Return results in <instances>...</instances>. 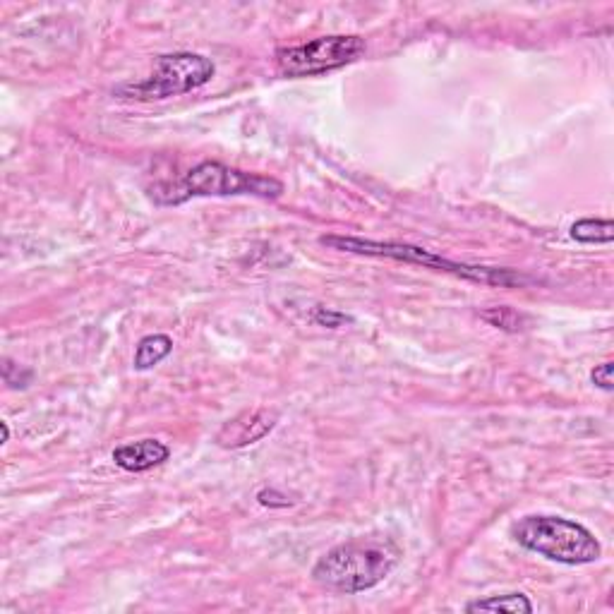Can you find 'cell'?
I'll list each match as a JSON object with an SVG mask.
<instances>
[{"mask_svg":"<svg viewBox=\"0 0 614 614\" xmlns=\"http://www.w3.org/2000/svg\"><path fill=\"white\" fill-rule=\"evenodd\" d=\"M226 195H255L262 200H279L284 195V185L276 178L260 176V173L240 171L219 161H202L176 183L166 204H180L190 197H226Z\"/></svg>","mask_w":614,"mask_h":614,"instance_id":"obj_4","label":"cell"},{"mask_svg":"<svg viewBox=\"0 0 614 614\" xmlns=\"http://www.w3.org/2000/svg\"><path fill=\"white\" fill-rule=\"evenodd\" d=\"M466 612H511V614H531L533 603L523 593L490 595V598L475 600L466 605Z\"/></svg>","mask_w":614,"mask_h":614,"instance_id":"obj_10","label":"cell"},{"mask_svg":"<svg viewBox=\"0 0 614 614\" xmlns=\"http://www.w3.org/2000/svg\"><path fill=\"white\" fill-rule=\"evenodd\" d=\"M276 423H279V413L267 411V408L243 411L216 432V444L221 449H245L267 437Z\"/></svg>","mask_w":614,"mask_h":614,"instance_id":"obj_7","label":"cell"},{"mask_svg":"<svg viewBox=\"0 0 614 614\" xmlns=\"http://www.w3.org/2000/svg\"><path fill=\"white\" fill-rule=\"evenodd\" d=\"M173 351V339L166 334H149L140 339L135 348V370H152Z\"/></svg>","mask_w":614,"mask_h":614,"instance_id":"obj_9","label":"cell"},{"mask_svg":"<svg viewBox=\"0 0 614 614\" xmlns=\"http://www.w3.org/2000/svg\"><path fill=\"white\" fill-rule=\"evenodd\" d=\"M571 238L583 245H607L614 240V224L610 219H579L571 226Z\"/></svg>","mask_w":614,"mask_h":614,"instance_id":"obj_11","label":"cell"},{"mask_svg":"<svg viewBox=\"0 0 614 614\" xmlns=\"http://www.w3.org/2000/svg\"><path fill=\"white\" fill-rule=\"evenodd\" d=\"M171 449L159 439H140V442L123 444L113 451V463L128 473H144L168 461Z\"/></svg>","mask_w":614,"mask_h":614,"instance_id":"obj_8","label":"cell"},{"mask_svg":"<svg viewBox=\"0 0 614 614\" xmlns=\"http://www.w3.org/2000/svg\"><path fill=\"white\" fill-rule=\"evenodd\" d=\"M511 535L535 555L569 567L593 564L603 557L598 538L586 526L564 516H523L511 526Z\"/></svg>","mask_w":614,"mask_h":614,"instance_id":"obj_2","label":"cell"},{"mask_svg":"<svg viewBox=\"0 0 614 614\" xmlns=\"http://www.w3.org/2000/svg\"><path fill=\"white\" fill-rule=\"evenodd\" d=\"M485 322H490L492 327L511 331V334H516V331L523 329V324H526V317L521 315V312H516L514 307H490V310L483 312Z\"/></svg>","mask_w":614,"mask_h":614,"instance_id":"obj_12","label":"cell"},{"mask_svg":"<svg viewBox=\"0 0 614 614\" xmlns=\"http://www.w3.org/2000/svg\"><path fill=\"white\" fill-rule=\"evenodd\" d=\"M214 75V63L200 56V53H171V56L159 58L156 72L149 80L123 84V87L116 89V94L125 96V99L164 101L171 99V96L195 92V89L212 82Z\"/></svg>","mask_w":614,"mask_h":614,"instance_id":"obj_5","label":"cell"},{"mask_svg":"<svg viewBox=\"0 0 614 614\" xmlns=\"http://www.w3.org/2000/svg\"><path fill=\"white\" fill-rule=\"evenodd\" d=\"M612 372H614V365L610 363V360H607V363L598 365L591 372V382L595 384V387H600L603 391H612Z\"/></svg>","mask_w":614,"mask_h":614,"instance_id":"obj_15","label":"cell"},{"mask_svg":"<svg viewBox=\"0 0 614 614\" xmlns=\"http://www.w3.org/2000/svg\"><path fill=\"white\" fill-rule=\"evenodd\" d=\"M315 322H317V324H322V327L336 329V327H341V324L351 322V317H346V315H343V312L327 310V307H317V312H315Z\"/></svg>","mask_w":614,"mask_h":614,"instance_id":"obj_14","label":"cell"},{"mask_svg":"<svg viewBox=\"0 0 614 614\" xmlns=\"http://www.w3.org/2000/svg\"><path fill=\"white\" fill-rule=\"evenodd\" d=\"M0 427H3V444H5L10 439V427L8 423H0Z\"/></svg>","mask_w":614,"mask_h":614,"instance_id":"obj_16","label":"cell"},{"mask_svg":"<svg viewBox=\"0 0 614 614\" xmlns=\"http://www.w3.org/2000/svg\"><path fill=\"white\" fill-rule=\"evenodd\" d=\"M257 502L269 509H288L296 504V499H288L286 492L276 490V487H264V490L257 492Z\"/></svg>","mask_w":614,"mask_h":614,"instance_id":"obj_13","label":"cell"},{"mask_svg":"<svg viewBox=\"0 0 614 614\" xmlns=\"http://www.w3.org/2000/svg\"><path fill=\"white\" fill-rule=\"evenodd\" d=\"M365 39L348 34L319 36L300 46H286L276 51V70L284 77H315L334 72L363 58Z\"/></svg>","mask_w":614,"mask_h":614,"instance_id":"obj_6","label":"cell"},{"mask_svg":"<svg viewBox=\"0 0 614 614\" xmlns=\"http://www.w3.org/2000/svg\"><path fill=\"white\" fill-rule=\"evenodd\" d=\"M319 243L327 245L331 250L351 252V255H367V257H389V260H399L408 264H423L427 269H437V272H447L461 279L478 281V284L490 286H521L526 284V276L511 272V269H495V267H478V264L454 262L447 257L435 255V252L418 248V245L408 243H389V240H365L353 236H322Z\"/></svg>","mask_w":614,"mask_h":614,"instance_id":"obj_3","label":"cell"},{"mask_svg":"<svg viewBox=\"0 0 614 614\" xmlns=\"http://www.w3.org/2000/svg\"><path fill=\"white\" fill-rule=\"evenodd\" d=\"M401 547L389 538H358L336 545L312 569V579L334 593H365L394 571Z\"/></svg>","mask_w":614,"mask_h":614,"instance_id":"obj_1","label":"cell"}]
</instances>
